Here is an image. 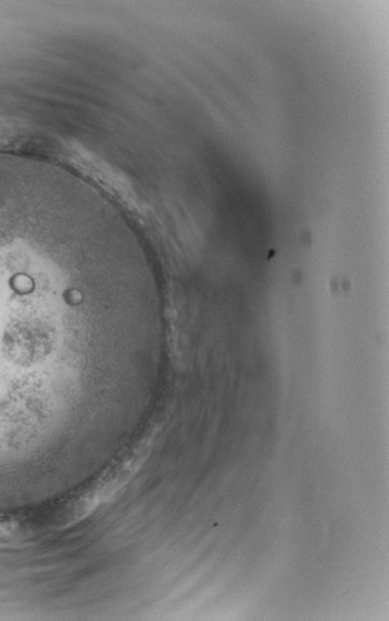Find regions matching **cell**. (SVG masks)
<instances>
[{
  "label": "cell",
  "instance_id": "cell-1",
  "mask_svg": "<svg viewBox=\"0 0 389 621\" xmlns=\"http://www.w3.org/2000/svg\"><path fill=\"white\" fill-rule=\"evenodd\" d=\"M15 529H16V523L0 520V539H5L11 537Z\"/></svg>",
  "mask_w": 389,
  "mask_h": 621
}]
</instances>
